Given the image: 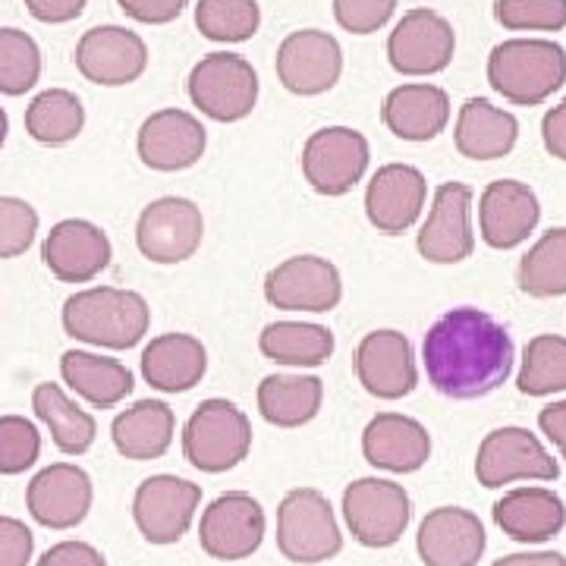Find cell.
Masks as SVG:
<instances>
[{
    "label": "cell",
    "instance_id": "cell-42",
    "mask_svg": "<svg viewBox=\"0 0 566 566\" xmlns=\"http://www.w3.org/2000/svg\"><path fill=\"white\" fill-rule=\"evenodd\" d=\"M39 211L20 196H0V262L25 255L39 237Z\"/></svg>",
    "mask_w": 566,
    "mask_h": 566
},
{
    "label": "cell",
    "instance_id": "cell-26",
    "mask_svg": "<svg viewBox=\"0 0 566 566\" xmlns=\"http://www.w3.org/2000/svg\"><path fill=\"white\" fill-rule=\"evenodd\" d=\"M494 523L520 545H545L566 526V504L551 488H513L494 504Z\"/></svg>",
    "mask_w": 566,
    "mask_h": 566
},
{
    "label": "cell",
    "instance_id": "cell-35",
    "mask_svg": "<svg viewBox=\"0 0 566 566\" xmlns=\"http://www.w3.org/2000/svg\"><path fill=\"white\" fill-rule=\"evenodd\" d=\"M516 283L532 300L566 296V227H551L520 259Z\"/></svg>",
    "mask_w": 566,
    "mask_h": 566
},
{
    "label": "cell",
    "instance_id": "cell-43",
    "mask_svg": "<svg viewBox=\"0 0 566 566\" xmlns=\"http://www.w3.org/2000/svg\"><path fill=\"white\" fill-rule=\"evenodd\" d=\"M397 10V0H334V20L349 35H371L385 29Z\"/></svg>",
    "mask_w": 566,
    "mask_h": 566
},
{
    "label": "cell",
    "instance_id": "cell-40",
    "mask_svg": "<svg viewBox=\"0 0 566 566\" xmlns=\"http://www.w3.org/2000/svg\"><path fill=\"white\" fill-rule=\"evenodd\" d=\"M41 457L39 424L25 416H0V475H22Z\"/></svg>",
    "mask_w": 566,
    "mask_h": 566
},
{
    "label": "cell",
    "instance_id": "cell-13",
    "mask_svg": "<svg viewBox=\"0 0 566 566\" xmlns=\"http://www.w3.org/2000/svg\"><path fill=\"white\" fill-rule=\"evenodd\" d=\"M264 300L281 312H334L344 300V277L322 255H293L264 274Z\"/></svg>",
    "mask_w": 566,
    "mask_h": 566
},
{
    "label": "cell",
    "instance_id": "cell-29",
    "mask_svg": "<svg viewBox=\"0 0 566 566\" xmlns=\"http://www.w3.org/2000/svg\"><path fill=\"white\" fill-rule=\"evenodd\" d=\"M177 434V416L164 400H136L111 422V441L117 447L123 460L148 463L161 460L174 444Z\"/></svg>",
    "mask_w": 566,
    "mask_h": 566
},
{
    "label": "cell",
    "instance_id": "cell-9",
    "mask_svg": "<svg viewBox=\"0 0 566 566\" xmlns=\"http://www.w3.org/2000/svg\"><path fill=\"white\" fill-rule=\"evenodd\" d=\"M205 240L202 208L182 196H161L142 208L136 221V245L151 264L189 262Z\"/></svg>",
    "mask_w": 566,
    "mask_h": 566
},
{
    "label": "cell",
    "instance_id": "cell-46",
    "mask_svg": "<svg viewBox=\"0 0 566 566\" xmlns=\"http://www.w3.org/2000/svg\"><path fill=\"white\" fill-rule=\"evenodd\" d=\"M117 3L129 20L145 25H167L180 20V13L189 7V0H117Z\"/></svg>",
    "mask_w": 566,
    "mask_h": 566
},
{
    "label": "cell",
    "instance_id": "cell-20",
    "mask_svg": "<svg viewBox=\"0 0 566 566\" xmlns=\"http://www.w3.org/2000/svg\"><path fill=\"white\" fill-rule=\"evenodd\" d=\"M111 259V237L85 218L57 221L41 243V262L61 283H92L107 271Z\"/></svg>",
    "mask_w": 566,
    "mask_h": 566
},
{
    "label": "cell",
    "instance_id": "cell-48",
    "mask_svg": "<svg viewBox=\"0 0 566 566\" xmlns=\"http://www.w3.org/2000/svg\"><path fill=\"white\" fill-rule=\"evenodd\" d=\"M542 142H545L547 155L566 161V98L560 104H554L542 120Z\"/></svg>",
    "mask_w": 566,
    "mask_h": 566
},
{
    "label": "cell",
    "instance_id": "cell-14",
    "mask_svg": "<svg viewBox=\"0 0 566 566\" xmlns=\"http://www.w3.org/2000/svg\"><path fill=\"white\" fill-rule=\"evenodd\" d=\"M457 54V32L447 17L416 7L400 17L387 39V61L400 76L444 73Z\"/></svg>",
    "mask_w": 566,
    "mask_h": 566
},
{
    "label": "cell",
    "instance_id": "cell-32",
    "mask_svg": "<svg viewBox=\"0 0 566 566\" xmlns=\"http://www.w3.org/2000/svg\"><path fill=\"white\" fill-rule=\"evenodd\" d=\"M32 409L39 422L48 428L54 447L66 457H82L88 453L95 438H98V422L88 409H82L61 385L41 381L32 390Z\"/></svg>",
    "mask_w": 566,
    "mask_h": 566
},
{
    "label": "cell",
    "instance_id": "cell-50",
    "mask_svg": "<svg viewBox=\"0 0 566 566\" xmlns=\"http://www.w3.org/2000/svg\"><path fill=\"white\" fill-rule=\"evenodd\" d=\"M491 566H566V557L557 551H526V554H506Z\"/></svg>",
    "mask_w": 566,
    "mask_h": 566
},
{
    "label": "cell",
    "instance_id": "cell-11",
    "mask_svg": "<svg viewBox=\"0 0 566 566\" xmlns=\"http://www.w3.org/2000/svg\"><path fill=\"white\" fill-rule=\"evenodd\" d=\"M202 488L180 475H148L133 494V523L148 545H177L189 532Z\"/></svg>",
    "mask_w": 566,
    "mask_h": 566
},
{
    "label": "cell",
    "instance_id": "cell-30",
    "mask_svg": "<svg viewBox=\"0 0 566 566\" xmlns=\"http://www.w3.org/2000/svg\"><path fill=\"white\" fill-rule=\"evenodd\" d=\"M61 378L63 385L92 409H114L136 387L133 371L120 359L98 356V353H88V349H66L63 353Z\"/></svg>",
    "mask_w": 566,
    "mask_h": 566
},
{
    "label": "cell",
    "instance_id": "cell-37",
    "mask_svg": "<svg viewBox=\"0 0 566 566\" xmlns=\"http://www.w3.org/2000/svg\"><path fill=\"white\" fill-rule=\"evenodd\" d=\"M516 387L526 397H551L566 390V337L538 334L523 349Z\"/></svg>",
    "mask_w": 566,
    "mask_h": 566
},
{
    "label": "cell",
    "instance_id": "cell-10",
    "mask_svg": "<svg viewBox=\"0 0 566 566\" xmlns=\"http://www.w3.org/2000/svg\"><path fill=\"white\" fill-rule=\"evenodd\" d=\"M371 161V148L353 126H324L315 129L303 145L305 182L327 199H340L356 182H363Z\"/></svg>",
    "mask_w": 566,
    "mask_h": 566
},
{
    "label": "cell",
    "instance_id": "cell-6",
    "mask_svg": "<svg viewBox=\"0 0 566 566\" xmlns=\"http://www.w3.org/2000/svg\"><path fill=\"white\" fill-rule=\"evenodd\" d=\"M186 88L192 104L214 123L245 120L259 104L255 66L243 54H230V51H214L196 63Z\"/></svg>",
    "mask_w": 566,
    "mask_h": 566
},
{
    "label": "cell",
    "instance_id": "cell-51",
    "mask_svg": "<svg viewBox=\"0 0 566 566\" xmlns=\"http://www.w3.org/2000/svg\"><path fill=\"white\" fill-rule=\"evenodd\" d=\"M7 136H10V117H7V111L0 107V148L7 145Z\"/></svg>",
    "mask_w": 566,
    "mask_h": 566
},
{
    "label": "cell",
    "instance_id": "cell-31",
    "mask_svg": "<svg viewBox=\"0 0 566 566\" xmlns=\"http://www.w3.org/2000/svg\"><path fill=\"white\" fill-rule=\"evenodd\" d=\"M516 139H520V120L504 107H494L488 98H469L460 107L453 142L457 151L469 161L506 158Z\"/></svg>",
    "mask_w": 566,
    "mask_h": 566
},
{
    "label": "cell",
    "instance_id": "cell-2",
    "mask_svg": "<svg viewBox=\"0 0 566 566\" xmlns=\"http://www.w3.org/2000/svg\"><path fill=\"white\" fill-rule=\"evenodd\" d=\"M66 337L98 349H133L151 327V305L136 290L85 286L66 296L61 308Z\"/></svg>",
    "mask_w": 566,
    "mask_h": 566
},
{
    "label": "cell",
    "instance_id": "cell-1",
    "mask_svg": "<svg viewBox=\"0 0 566 566\" xmlns=\"http://www.w3.org/2000/svg\"><path fill=\"white\" fill-rule=\"evenodd\" d=\"M516 349L504 324L485 308L457 305L428 327L422 365L428 385L447 400H479L513 375Z\"/></svg>",
    "mask_w": 566,
    "mask_h": 566
},
{
    "label": "cell",
    "instance_id": "cell-27",
    "mask_svg": "<svg viewBox=\"0 0 566 566\" xmlns=\"http://www.w3.org/2000/svg\"><path fill=\"white\" fill-rule=\"evenodd\" d=\"M142 378L151 390L161 394H186L202 385L208 375V349L199 337L170 331L151 337V344L142 349Z\"/></svg>",
    "mask_w": 566,
    "mask_h": 566
},
{
    "label": "cell",
    "instance_id": "cell-44",
    "mask_svg": "<svg viewBox=\"0 0 566 566\" xmlns=\"http://www.w3.org/2000/svg\"><path fill=\"white\" fill-rule=\"evenodd\" d=\"M35 554V535L17 516H0V566H29Z\"/></svg>",
    "mask_w": 566,
    "mask_h": 566
},
{
    "label": "cell",
    "instance_id": "cell-34",
    "mask_svg": "<svg viewBox=\"0 0 566 566\" xmlns=\"http://www.w3.org/2000/svg\"><path fill=\"white\" fill-rule=\"evenodd\" d=\"M334 334L315 322H271L259 334L264 359L286 368H318L334 356Z\"/></svg>",
    "mask_w": 566,
    "mask_h": 566
},
{
    "label": "cell",
    "instance_id": "cell-12",
    "mask_svg": "<svg viewBox=\"0 0 566 566\" xmlns=\"http://www.w3.org/2000/svg\"><path fill=\"white\" fill-rule=\"evenodd\" d=\"M264 532H268L264 506L245 491H227L202 510L199 545L211 560L237 564L262 547Z\"/></svg>",
    "mask_w": 566,
    "mask_h": 566
},
{
    "label": "cell",
    "instance_id": "cell-36",
    "mask_svg": "<svg viewBox=\"0 0 566 566\" xmlns=\"http://www.w3.org/2000/svg\"><path fill=\"white\" fill-rule=\"evenodd\" d=\"M85 126V107L70 88H44L25 107V133L41 145H70Z\"/></svg>",
    "mask_w": 566,
    "mask_h": 566
},
{
    "label": "cell",
    "instance_id": "cell-5",
    "mask_svg": "<svg viewBox=\"0 0 566 566\" xmlns=\"http://www.w3.org/2000/svg\"><path fill=\"white\" fill-rule=\"evenodd\" d=\"M277 551L290 564H324L344 551V532L322 491H286L277 506Z\"/></svg>",
    "mask_w": 566,
    "mask_h": 566
},
{
    "label": "cell",
    "instance_id": "cell-18",
    "mask_svg": "<svg viewBox=\"0 0 566 566\" xmlns=\"http://www.w3.org/2000/svg\"><path fill=\"white\" fill-rule=\"evenodd\" d=\"M356 378L365 394L378 400H403L419 385V365L409 337L394 327H378L365 334L356 346Z\"/></svg>",
    "mask_w": 566,
    "mask_h": 566
},
{
    "label": "cell",
    "instance_id": "cell-38",
    "mask_svg": "<svg viewBox=\"0 0 566 566\" xmlns=\"http://www.w3.org/2000/svg\"><path fill=\"white\" fill-rule=\"evenodd\" d=\"M196 25L208 41L240 44L259 32L262 7H259V0H199Z\"/></svg>",
    "mask_w": 566,
    "mask_h": 566
},
{
    "label": "cell",
    "instance_id": "cell-49",
    "mask_svg": "<svg viewBox=\"0 0 566 566\" xmlns=\"http://www.w3.org/2000/svg\"><path fill=\"white\" fill-rule=\"evenodd\" d=\"M538 428L551 444L560 450V460L566 463V400H554L538 412Z\"/></svg>",
    "mask_w": 566,
    "mask_h": 566
},
{
    "label": "cell",
    "instance_id": "cell-25",
    "mask_svg": "<svg viewBox=\"0 0 566 566\" xmlns=\"http://www.w3.org/2000/svg\"><path fill=\"white\" fill-rule=\"evenodd\" d=\"M363 457L365 463L409 475L419 472L431 460V434L419 419L403 412H378L363 431Z\"/></svg>",
    "mask_w": 566,
    "mask_h": 566
},
{
    "label": "cell",
    "instance_id": "cell-15",
    "mask_svg": "<svg viewBox=\"0 0 566 566\" xmlns=\"http://www.w3.org/2000/svg\"><path fill=\"white\" fill-rule=\"evenodd\" d=\"M472 199H475V192L465 182L450 180L434 189L431 211L416 237V249L424 262L460 264L475 252Z\"/></svg>",
    "mask_w": 566,
    "mask_h": 566
},
{
    "label": "cell",
    "instance_id": "cell-47",
    "mask_svg": "<svg viewBox=\"0 0 566 566\" xmlns=\"http://www.w3.org/2000/svg\"><path fill=\"white\" fill-rule=\"evenodd\" d=\"M88 0H25V10L39 22L61 25V22L80 20Z\"/></svg>",
    "mask_w": 566,
    "mask_h": 566
},
{
    "label": "cell",
    "instance_id": "cell-41",
    "mask_svg": "<svg viewBox=\"0 0 566 566\" xmlns=\"http://www.w3.org/2000/svg\"><path fill=\"white\" fill-rule=\"evenodd\" d=\"M494 20L510 32H560L566 0H494Z\"/></svg>",
    "mask_w": 566,
    "mask_h": 566
},
{
    "label": "cell",
    "instance_id": "cell-24",
    "mask_svg": "<svg viewBox=\"0 0 566 566\" xmlns=\"http://www.w3.org/2000/svg\"><path fill=\"white\" fill-rule=\"evenodd\" d=\"M485 547V526L465 506L431 510L416 535V551L424 566H479Z\"/></svg>",
    "mask_w": 566,
    "mask_h": 566
},
{
    "label": "cell",
    "instance_id": "cell-28",
    "mask_svg": "<svg viewBox=\"0 0 566 566\" xmlns=\"http://www.w3.org/2000/svg\"><path fill=\"white\" fill-rule=\"evenodd\" d=\"M381 120L397 139H438L450 123V95L431 82H406L394 92H387Z\"/></svg>",
    "mask_w": 566,
    "mask_h": 566
},
{
    "label": "cell",
    "instance_id": "cell-21",
    "mask_svg": "<svg viewBox=\"0 0 566 566\" xmlns=\"http://www.w3.org/2000/svg\"><path fill=\"white\" fill-rule=\"evenodd\" d=\"M76 70L104 88H120L142 80L148 70V44L126 25H95L76 41Z\"/></svg>",
    "mask_w": 566,
    "mask_h": 566
},
{
    "label": "cell",
    "instance_id": "cell-8",
    "mask_svg": "<svg viewBox=\"0 0 566 566\" xmlns=\"http://www.w3.org/2000/svg\"><path fill=\"white\" fill-rule=\"evenodd\" d=\"M344 520L349 535L363 547H390L403 538L412 520L409 491L390 479H356L344 491Z\"/></svg>",
    "mask_w": 566,
    "mask_h": 566
},
{
    "label": "cell",
    "instance_id": "cell-23",
    "mask_svg": "<svg viewBox=\"0 0 566 566\" xmlns=\"http://www.w3.org/2000/svg\"><path fill=\"white\" fill-rule=\"evenodd\" d=\"M542 221L535 189L520 180L488 182L479 199V233L491 249L506 252L523 245Z\"/></svg>",
    "mask_w": 566,
    "mask_h": 566
},
{
    "label": "cell",
    "instance_id": "cell-22",
    "mask_svg": "<svg viewBox=\"0 0 566 566\" xmlns=\"http://www.w3.org/2000/svg\"><path fill=\"white\" fill-rule=\"evenodd\" d=\"M428 202V180L412 164H385L371 174L365 189V218L385 233L400 237L422 218Z\"/></svg>",
    "mask_w": 566,
    "mask_h": 566
},
{
    "label": "cell",
    "instance_id": "cell-33",
    "mask_svg": "<svg viewBox=\"0 0 566 566\" xmlns=\"http://www.w3.org/2000/svg\"><path fill=\"white\" fill-rule=\"evenodd\" d=\"M259 412L268 424L277 428H303L324 403V381L318 375H268L259 385Z\"/></svg>",
    "mask_w": 566,
    "mask_h": 566
},
{
    "label": "cell",
    "instance_id": "cell-16",
    "mask_svg": "<svg viewBox=\"0 0 566 566\" xmlns=\"http://www.w3.org/2000/svg\"><path fill=\"white\" fill-rule=\"evenodd\" d=\"M95 504L92 475L76 463H51L25 488V510L44 528L70 532L85 523Z\"/></svg>",
    "mask_w": 566,
    "mask_h": 566
},
{
    "label": "cell",
    "instance_id": "cell-17",
    "mask_svg": "<svg viewBox=\"0 0 566 566\" xmlns=\"http://www.w3.org/2000/svg\"><path fill=\"white\" fill-rule=\"evenodd\" d=\"M274 66L286 92L315 98L340 82L344 51H340V41L322 29H300L281 41Z\"/></svg>",
    "mask_w": 566,
    "mask_h": 566
},
{
    "label": "cell",
    "instance_id": "cell-45",
    "mask_svg": "<svg viewBox=\"0 0 566 566\" xmlns=\"http://www.w3.org/2000/svg\"><path fill=\"white\" fill-rule=\"evenodd\" d=\"M35 566H107V560H104V554L95 545L66 538V542H57V545L48 547Z\"/></svg>",
    "mask_w": 566,
    "mask_h": 566
},
{
    "label": "cell",
    "instance_id": "cell-19",
    "mask_svg": "<svg viewBox=\"0 0 566 566\" xmlns=\"http://www.w3.org/2000/svg\"><path fill=\"white\" fill-rule=\"evenodd\" d=\"M208 133L202 120L180 107H164L145 117L136 136L139 161L158 174H180L202 161Z\"/></svg>",
    "mask_w": 566,
    "mask_h": 566
},
{
    "label": "cell",
    "instance_id": "cell-4",
    "mask_svg": "<svg viewBox=\"0 0 566 566\" xmlns=\"http://www.w3.org/2000/svg\"><path fill=\"white\" fill-rule=\"evenodd\" d=\"M252 450V422L240 406L211 397L196 406L182 424L186 463L208 475H221L243 463Z\"/></svg>",
    "mask_w": 566,
    "mask_h": 566
},
{
    "label": "cell",
    "instance_id": "cell-3",
    "mask_svg": "<svg viewBox=\"0 0 566 566\" xmlns=\"http://www.w3.org/2000/svg\"><path fill=\"white\" fill-rule=\"evenodd\" d=\"M488 82L510 104H545L566 82V51L551 39H506L488 54Z\"/></svg>",
    "mask_w": 566,
    "mask_h": 566
},
{
    "label": "cell",
    "instance_id": "cell-7",
    "mask_svg": "<svg viewBox=\"0 0 566 566\" xmlns=\"http://www.w3.org/2000/svg\"><path fill=\"white\" fill-rule=\"evenodd\" d=\"M560 463L547 453L538 434L520 424L488 431L475 453V479L482 488H504L513 482H557Z\"/></svg>",
    "mask_w": 566,
    "mask_h": 566
},
{
    "label": "cell",
    "instance_id": "cell-39",
    "mask_svg": "<svg viewBox=\"0 0 566 566\" xmlns=\"http://www.w3.org/2000/svg\"><path fill=\"white\" fill-rule=\"evenodd\" d=\"M41 80V48L22 29H0V95L20 98Z\"/></svg>",
    "mask_w": 566,
    "mask_h": 566
}]
</instances>
